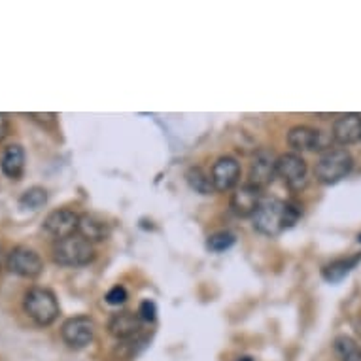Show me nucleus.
<instances>
[{"mask_svg": "<svg viewBox=\"0 0 361 361\" xmlns=\"http://www.w3.org/2000/svg\"><path fill=\"white\" fill-rule=\"evenodd\" d=\"M302 207L295 201H280V199H263L259 208L252 216L255 231L265 237H279L280 233L290 229L301 218Z\"/></svg>", "mask_w": 361, "mask_h": 361, "instance_id": "1", "label": "nucleus"}, {"mask_svg": "<svg viewBox=\"0 0 361 361\" xmlns=\"http://www.w3.org/2000/svg\"><path fill=\"white\" fill-rule=\"evenodd\" d=\"M354 169V157L346 148H327L314 166L316 180L324 185L338 184Z\"/></svg>", "mask_w": 361, "mask_h": 361, "instance_id": "2", "label": "nucleus"}, {"mask_svg": "<svg viewBox=\"0 0 361 361\" xmlns=\"http://www.w3.org/2000/svg\"><path fill=\"white\" fill-rule=\"evenodd\" d=\"M23 308L30 320L38 326H51L59 318V302L57 297L48 288H30L25 293Z\"/></svg>", "mask_w": 361, "mask_h": 361, "instance_id": "3", "label": "nucleus"}, {"mask_svg": "<svg viewBox=\"0 0 361 361\" xmlns=\"http://www.w3.org/2000/svg\"><path fill=\"white\" fill-rule=\"evenodd\" d=\"M54 259L63 267H83L95 259V248L80 235L57 240L54 248Z\"/></svg>", "mask_w": 361, "mask_h": 361, "instance_id": "4", "label": "nucleus"}, {"mask_svg": "<svg viewBox=\"0 0 361 361\" xmlns=\"http://www.w3.org/2000/svg\"><path fill=\"white\" fill-rule=\"evenodd\" d=\"M276 172L291 191H302L308 184V166L301 154H282L276 163Z\"/></svg>", "mask_w": 361, "mask_h": 361, "instance_id": "5", "label": "nucleus"}, {"mask_svg": "<svg viewBox=\"0 0 361 361\" xmlns=\"http://www.w3.org/2000/svg\"><path fill=\"white\" fill-rule=\"evenodd\" d=\"M95 331V322L91 320L89 316H74V318H68L63 324V327H61V337H63V341H65L68 348L82 350L93 343Z\"/></svg>", "mask_w": 361, "mask_h": 361, "instance_id": "6", "label": "nucleus"}, {"mask_svg": "<svg viewBox=\"0 0 361 361\" xmlns=\"http://www.w3.org/2000/svg\"><path fill=\"white\" fill-rule=\"evenodd\" d=\"M276 163L279 157L274 155L273 149L269 148H259L255 152L252 165H250L248 172V184L255 185V188H267L269 184H273L274 176L279 174L276 172Z\"/></svg>", "mask_w": 361, "mask_h": 361, "instance_id": "7", "label": "nucleus"}, {"mask_svg": "<svg viewBox=\"0 0 361 361\" xmlns=\"http://www.w3.org/2000/svg\"><path fill=\"white\" fill-rule=\"evenodd\" d=\"M8 269L18 276L23 279H36L40 276L44 271V261L29 246H16V248L8 254Z\"/></svg>", "mask_w": 361, "mask_h": 361, "instance_id": "8", "label": "nucleus"}, {"mask_svg": "<svg viewBox=\"0 0 361 361\" xmlns=\"http://www.w3.org/2000/svg\"><path fill=\"white\" fill-rule=\"evenodd\" d=\"M78 224H80V216L74 210L57 208L44 219V231L48 233L49 237H54L55 240H63V238L76 235Z\"/></svg>", "mask_w": 361, "mask_h": 361, "instance_id": "9", "label": "nucleus"}, {"mask_svg": "<svg viewBox=\"0 0 361 361\" xmlns=\"http://www.w3.org/2000/svg\"><path fill=\"white\" fill-rule=\"evenodd\" d=\"M288 144L295 154H299V152H316V149L326 152L327 148H331V146H327L326 138H324L320 130L308 127V125L291 127L290 133H288Z\"/></svg>", "mask_w": 361, "mask_h": 361, "instance_id": "10", "label": "nucleus"}, {"mask_svg": "<svg viewBox=\"0 0 361 361\" xmlns=\"http://www.w3.org/2000/svg\"><path fill=\"white\" fill-rule=\"evenodd\" d=\"M212 182L216 191H229L240 180V163L231 155L219 157L212 166Z\"/></svg>", "mask_w": 361, "mask_h": 361, "instance_id": "11", "label": "nucleus"}, {"mask_svg": "<svg viewBox=\"0 0 361 361\" xmlns=\"http://www.w3.org/2000/svg\"><path fill=\"white\" fill-rule=\"evenodd\" d=\"M263 195H261L259 188L252 184L238 185L231 197V208L233 212L240 216V218H252L255 210L259 208Z\"/></svg>", "mask_w": 361, "mask_h": 361, "instance_id": "12", "label": "nucleus"}, {"mask_svg": "<svg viewBox=\"0 0 361 361\" xmlns=\"http://www.w3.org/2000/svg\"><path fill=\"white\" fill-rule=\"evenodd\" d=\"M333 140L343 146L361 140V116L360 114H343L333 121Z\"/></svg>", "mask_w": 361, "mask_h": 361, "instance_id": "13", "label": "nucleus"}, {"mask_svg": "<svg viewBox=\"0 0 361 361\" xmlns=\"http://www.w3.org/2000/svg\"><path fill=\"white\" fill-rule=\"evenodd\" d=\"M140 329H142V320H140L138 312L135 314L123 310V312L114 314L108 322V331L118 341H129V338L137 337Z\"/></svg>", "mask_w": 361, "mask_h": 361, "instance_id": "14", "label": "nucleus"}, {"mask_svg": "<svg viewBox=\"0 0 361 361\" xmlns=\"http://www.w3.org/2000/svg\"><path fill=\"white\" fill-rule=\"evenodd\" d=\"M78 235L87 243H104L110 237V225L95 214H82L78 224Z\"/></svg>", "mask_w": 361, "mask_h": 361, "instance_id": "15", "label": "nucleus"}, {"mask_svg": "<svg viewBox=\"0 0 361 361\" xmlns=\"http://www.w3.org/2000/svg\"><path fill=\"white\" fill-rule=\"evenodd\" d=\"M0 169L4 172V176L19 180L25 171V149L19 144L8 146L2 154V159H0Z\"/></svg>", "mask_w": 361, "mask_h": 361, "instance_id": "16", "label": "nucleus"}, {"mask_svg": "<svg viewBox=\"0 0 361 361\" xmlns=\"http://www.w3.org/2000/svg\"><path fill=\"white\" fill-rule=\"evenodd\" d=\"M361 259V254H355V255H348V257H341V259H335L331 263H327L324 269H322V276L327 280V282H341V280L346 276V274L354 269Z\"/></svg>", "mask_w": 361, "mask_h": 361, "instance_id": "17", "label": "nucleus"}, {"mask_svg": "<svg viewBox=\"0 0 361 361\" xmlns=\"http://www.w3.org/2000/svg\"><path fill=\"white\" fill-rule=\"evenodd\" d=\"M185 178H188V184H190L191 190H195L201 195H210V193L216 191L212 182V174L204 171V169H201V166H191L188 174H185Z\"/></svg>", "mask_w": 361, "mask_h": 361, "instance_id": "18", "label": "nucleus"}, {"mask_svg": "<svg viewBox=\"0 0 361 361\" xmlns=\"http://www.w3.org/2000/svg\"><path fill=\"white\" fill-rule=\"evenodd\" d=\"M46 202H48V191L35 185V188H30L21 195L19 207L25 208V210H40Z\"/></svg>", "mask_w": 361, "mask_h": 361, "instance_id": "19", "label": "nucleus"}, {"mask_svg": "<svg viewBox=\"0 0 361 361\" xmlns=\"http://www.w3.org/2000/svg\"><path fill=\"white\" fill-rule=\"evenodd\" d=\"M335 352L341 361H361V348L354 338L346 337V335L335 341Z\"/></svg>", "mask_w": 361, "mask_h": 361, "instance_id": "20", "label": "nucleus"}, {"mask_svg": "<svg viewBox=\"0 0 361 361\" xmlns=\"http://www.w3.org/2000/svg\"><path fill=\"white\" fill-rule=\"evenodd\" d=\"M235 244V235L229 231H219L214 233L212 237H208L207 246L208 250H212V252H225V250H229Z\"/></svg>", "mask_w": 361, "mask_h": 361, "instance_id": "21", "label": "nucleus"}, {"mask_svg": "<svg viewBox=\"0 0 361 361\" xmlns=\"http://www.w3.org/2000/svg\"><path fill=\"white\" fill-rule=\"evenodd\" d=\"M125 301H127V290H125L123 286H114L112 290L106 293L108 305H114V307H118V305H123Z\"/></svg>", "mask_w": 361, "mask_h": 361, "instance_id": "22", "label": "nucleus"}, {"mask_svg": "<svg viewBox=\"0 0 361 361\" xmlns=\"http://www.w3.org/2000/svg\"><path fill=\"white\" fill-rule=\"evenodd\" d=\"M155 314H157V308H155V302L152 301H142L140 307H138V316L142 322H154Z\"/></svg>", "mask_w": 361, "mask_h": 361, "instance_id": "23", "label": "nucleus"}, {"mask_svg": "<svg viewBox=\"0 0 361 361\" xmlns=\"http://www.w3.org/2000/svg\"><path fill=\"white\" fill-rule=\"evenodd\" d=\"M8 130H10V123H8L6 114H0V140L8 137Z\"/></svg>", "mask_w": 361, "mask_h": 361, "instance_id": "24", "label": "nucleus"}, {"mask_svg": "<svg viewBox=\"0 0 361 361\" xmlns=\"http://www.w3.org/2000/svg\"><path fill=\"white\" fill-rule=\"evenodd\" d=\"M238 361H254V360H252V357H240Z\"/></svg>", "mask_w": 361, "mask_h": 361, "instance_id": "25", "label": "nucleus"}, {"mask_svg": "<svg viewBox=\"0 0 361 361\" xmlns=\"http://www.w3.org/2000/svg\"><path fill=\"white\" fill-rule=\"evenodd\" d=\"M357 240H360V243H361V233H360V237H357Z\"/></svg>", "mask_w": 361, "mask_h": 361, "instance_id": "26", "label": "nucleus"}]
</instances>
